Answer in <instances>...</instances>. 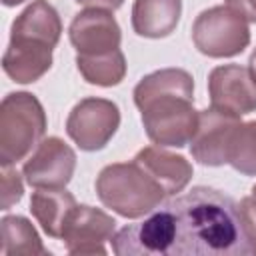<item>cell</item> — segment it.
<instances>
[{"label":"cell","instance_id":"cell-13","mask_svg":"<svg viewBox=\"0 0 256 256\" xmlns=\"http://www.w3.org/2000/svg\"><path fill=\"white\" fill-rule=\"evenodd\" d=\"M136 164H140L166 192V196L178 194L184 190V186L192 178V166L184 156L170 154L162 150L160 146H146L142 148L136 158Z\"/></svg>","mask_w":256,"mask_h":256},{"label":"cell","instance_id":"cell-7","mask_svg":"<svg viewBox=\"0 0 256 256\" xmlns=\"http://www.w3.org/2000/svg\"><path fill=\"white\" fill-rule=\"evenodd\" d=\"M120 124L118 106L104 98L80 100L66 122L68 136L82 150H100L108 144Z\"/></svg>","mask_w":256,"mask_h":256},{"label":"cell","instance_id":"cell-20","mask_svg":"<svg viewBox=\"0 0 256 256\" xmlns=\"http://www.w3.org/2000/svg\"><path fill=\"white\" fill-rule=\"evenodd\" d=\"M238 208H240V218H242L246 238H248V242L256 254V202L250 196H246V198H242Z\"/></svg>","mask_w":256,"mask_h":256},{"label":"cell","instance_id":"cell-21","mask_svg":"<svg viewBox=\"0 0 256 256\" xmlns=\"http://www.w3.org/2000/svg\"><path fill=\"white\" fill-rule=\"evenodd\" d=\"M228 6L238 10L248 22H256V0H226Z\"/></svg>","mask_w":256,"mask_h":256},{"label":"cell","instance_id":"cell-22","mask_svg":"<svg viewBox=\"0 0 256 256\" xmlns=\"http://www.w3.org/2000/svg\"><path fill=\"white\" fill-rule=\"evenodd\" d=\"M78 4L92 6V8H104V10H116L122 6L124 0H76Z\"/></svg>","mask_w":256,"mask_h":256},{"label":"cell","instance_id":"cell-18","mask_svg":"<svg viewBox=\"0 0 256 256\" xmlns=\"http://www.w3.org/2000/svg\"><path fill=\"white\" fill-rule=\"evenodd\" d=\"M228 164L246 176H256V120L240 122L234 128L228 144Z\"/></svg>","mask_w":256,"mask_h":256},{"label":"cell","instance_id":"cell-15","mask_svg":"<svg viewBox=\"0 0 256 256\" xmlns=\"http://www.w3.org/2000/svg\"><path fill=\"white\" fill-rule=\"evenodd\" d=\"M182 12V0H136L132 8V26L138 36H168Z\"/></svg>","mask_w":256,"mask_h":256},{"label":"cell","instance_id":"cell-24","mask_svg":"<svg viewBox=\"0 0 256 256\" xmlns=\"http://www.w3.org/2000/svg\"><path fill=\"white\" fill-rule=\"evenodd\" d=\"M6 6H16V4H20V2H24V0H2Z\"/></svg>","mask_w":256,"mask_h":256},{"label":"cell","instance_id":"cell-6","mask_svg":"<svg viewBox=\"0 0 256 256\" xmlns=\"http://www.w3.org/2000/svg\"><path fill=\"white\" fill-rule=\"evenodd\" d=\"M192 40L196 48L210 58L236 56L250 42L248 20L232 6H214L196 18Z\"/></svg>","mask_w":256,"mask_h":256},{"label":"cell","instance_id":"cell-9","mask_svg":"<svg viewBox=\"0 0 256 256\" xmlns=\"http://www.w3.org/2000/svg\"><path fill=\"white\" fill-rule=\"evenodd\" d=\"M240 124V116L230 112L208 108L198 114V128L190 140L192 156L206 166L228 164V144L234 128Z\"/></svg>","mask_w":256,"mask_h":256},{"label":"cell","instance_id":"cell-1","mask_svg":"<svg viewBox=\"0 0 256 256\" xmlns=\"http://www.w3.org/2000/svg\"><path fill=\"white\" fill-rule=\"evenodd\" d=\"M120 256H242L254 254L238 204L220 190L196 186L156 206L142 222L112 236Z\"/></svg>","mask_w":256,"mask_h":256},{"label":"cell","instance_id":"cell-25","mask_svg":"<svg viewBox=\"0 0 256 256\" xmlns=\"http://www.w3.org/2000/svg\"><path fill=\"white\" fill-rule=\"evenodd\" d=\"M250 198H252V200H254V202H256V186H254V188H252V194H250Z\"/></svg>","mask_w":256,"mask_h":256},{"label":"cell","instance_id":"cell-14","mask_svg":"<svg viewBox=\"0 0 256 256\" xmlns=\"http://www.w3.org/2000/svg\"><path fill=\"white\" fill-rule=\"evenodd\" d=\"M76 206L74 196L64 188H36L30 198L32 216L52 238H62L66 220Z\"/></svg>","mask_w":256,"mask_h":256},{"label":"cell","instance_id":"cell-16","mask_svg":"<svg viewBox=\"0 0 256 256\" xmlns=\"http://www.w3.org/2000/svg\"><path fill=\"white\" fill-rule=\"evenodd\" d=\"M0 254L2 256H46L50 254L34 230L22 216H4L0 222Z\"/></svg>","mask_w":256,"mask_h":256},{"label":"cell","instance_id":"cell-3","mask_svg":"<svg viewBox=\"0 0 256 256\" xmlns=\"http://www.w3.org/2000/svg\"><path fill=\"white\" fill-rule=\"evenodd\" d=\"M62 24L48 0H34L12 24L10 44L2 58L4 72L20 84L36 82L52 66V48Z\"/></svg>","mask_w":256,"mask_h":256},{"label":"cell","instance_id":"cell-17","mask_svg":"<svg viewBox=\"0 0 256 256\" xmlns=\"http://www.w3.org/2000/svg\"><path fill=\"white\" fill-rule=\"evenodd\" d=\"M76 64L84 80L96 86H116L126 74V60L120 48L98 56H76Z\"/></svg>","mask_w":256,"mask_h":256},{"label":"cell","instance_id":"cell-12","mask_svg":"<svg viewBox=\"0 0 256 256\" xmlns=\"http://www.w3.org/2000/svg\"><path fill=\"white\" fill-rule=\"evenodd\" d=\"M70 42L78 56H98L120 48V28L104 8H88L70 24Z\"/></svg>","mask_w":256,"mask_h":256},{"label":"cell","instance_id":"cell-4","mask_svg":"<svg viewBox=\"0 0 256 256\" xmlns=\"http://www.w3.org/2000/svg\"><path fill=\"white\" fill-rule=\"evenodd\" d=\"M96 192L102 204L124 218L150 214L166 198L164 188L134 160L106 166L96 178Z\"/></svg>","mask_w":256,"mask_h":256},{"label":"cell","instance_id":"cell-10","mask_svg":"<svg viewBox=\"0 0 256 256\" xmlns=\"http://www.w3.org/2000/svg\"><path fill=\"white\" fill-rule=\"evenodd\" d=\"M116 222L92 206H76L66 220L62 240L70 254H106L104 244L112 240Z\"/></svg>","mask_w":256,"mask_h":256},{"label":"cell","instance_id":"cell-5","mask_svg":"<svg viewBox=\"0 0 256 256\" xmlns=\"http://www.w3.org/2000/svg\"><path fill=\"white\" fill-rule=\"evenodd\" d=\"M46 132L42 104L28 92L8 94L0 106V162L12 166L22 160Z\"/></svg>","mask_w":256,"mask_h":256},{"label":"cell","instance_id":"cell-2","mask_svg":"<svg viewBox=\"0 0 256 256\" xmlns=\"http://www.w3.org/2000/svg\"><path fill=\"white\" fill-rule=\"evenodd\" d=\"M148 138L156 146H186L196 128L194 82L186 70L166 68L144 76L134 88Z\"/></svg>","mask_w":256,"mask_h":256},{"label":"cell","instance_id":"cell-8","mask_svg":"<svg viewBox=\"0 0 256 256\" xmlns=\"http://www.w3.org/2000/svg\"><path fill=\"white\" fill-rule=\"evenodd\" d=\"M76 168L74 150L60 138H46L24 164V178L34 188H64Z\"/></svg>","mask_w":256,"mask_h":256},{"label":"cell","instance_id":"cell-11","mask_svg":"<svg viewBox=\"0 0 256 256\" xmlns=\"http://www.w3.org/2000/svg\"><path fill=\"white\" fill-rule=\"evenodd\" d=\"M208 90L212 108L230 112L234 116L250 114L256 110V86L250 70L238 64L218 66L210 72Z\"/></svg>","mask_w":256,"mask_h":256},{"label":"cell","instance_id":"cell-23","mask_svg":"<svg viewBox=\"0 0 256 256\" xmlns=\"http://www.w3.org/2000/svg\"><path fill=\"white\" fill-rule=\"evenodd\" d=\"M250 76H252V82H254V86H256V50H254L252 56H250Z\"/></svg>","mask_w":256,"mask_h":256},{"label":"cell","instance_id":"cell-19","mask_svg":"<svg viewBox=\"0 0 256 256\" xmlns=\"http://www.w3.org/2000/svg\"><path fill=\"white\" fill-rule=\"evenodd\" d=\"M22 198V180L16 170L4 166L2 170V210H8Z\"/></svg>","mask_w":256,"mask_h":256}]
</instances>
